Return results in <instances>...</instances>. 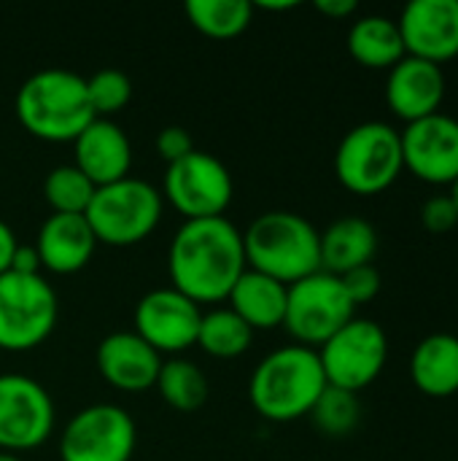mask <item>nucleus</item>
Instances as JSON below:
<instances>
[{
  "label": "nucleus",
  "instance_id": "obj_32",
  "mask_svg": "<svg viewBox=\"0 0 458 461\" xmlns=\"http://www.w3.org/2000/svg\"><path fill=\"white\" fill-rule=\"evenodd\" d=\"M157 151L167 165H173V162H178V159H184V157H189L194 151V140H192L189 130L173 124V127H165L157 135Z\"/></svg>",
  "mask_w": 458,
  "mask_h": 461
},
{
  "label": "nucleus",
  "instance_id": "obj_34",
  "mask_svg": "<svg viewBox=\"0 0 458 461\" xmlns=\"http://www.w3.org/2000/svg\"><path fill=\"white\" fill-rule=\"evenodd\" d=\"M16 249H19V243H16L13 230L0 219V276L11 270V262H13Z\"/></svg>",
  "mask_w": 458,
  "mask_h": 461
},
{
  "label": "nucleus",
  "instance_id": "obj_9",
  "mask_svg": "<svg viewBox=\"0 0 458 461\" xmlns=\"http://www.w3.org/2000/svg\"><path fill=\"white\" fill-rule=\"evenodd\" d=\"M356 316L337 276L324 270L289 286L283 327L305 348H321L335 332H340Z\"/></svg>",
  "mask_w": 458,
  "mask_h": 461
},
{
  "label": "nucleus",
  "instance_id": "obj_1",
  "mask_svg": "<svg viewBox=\"0 0 458 461\" xmlns=\"http://www.w3.org/2000/svg\"><path fill=\"white\" fill-rule=\"evenodd\" d=\"M246 270L243 232L224 216L184 221L167 251L173 289L197 305L227 300Z\"/></svg>",
  "mask_w": 458,
  "mask_h": 461
},
{
  "label": "nucleus",
  "instance_id": "obj_5",
  "mask_svg": "<svg viewBox=\"0 0 458 461\" xmlns=\"http://www.w3.org/2000/svg\"><path fill=\"white\" fill-rule=\"evenodd\" d=\"M165 200L143 178H121L108 186H97L84 219L97 243L127 249L146 240L162 221Z\"/></svg>",
  "mask_w": 458,
  "mask_h": 461
},
{
  "label": "nucleus",
  "instance_id": "obj_18",
  "mask_svg": "<svg viewBox=\"0 0 458 461\" xmlns=\"http://www.w3.org/2000/svg\"><path fill=\"white\" fill-rule=\"evenodd\" d=\"M76 167L94 184L108 186L130 176L132 143L127 132L111 119H94L76 140Z\"/></svg>",
  "mask_w": 458,
  "mask_h": 461
},
{
  "label": "nucleus",
  "instance_id": "obj_37",
  "mask_svg": "<svg viewBox=\"0 0 458 461\" xmlns=\"http://www.w3.org/2000/svg\"><path fill=\"white\" fill-rule=\"evenodd\" d=\"M448 194H451V200H454V205H456L458 211V178L451 184V192H448Z\"/></svg>",
  "mask_w": 458,
  "mask_h": 461
},
{
  "label": "nucleus",
  "instance_id": "obj_30",
  "mask_svg": "<svg viewBox=\"0 0 458 461\" xmlns=\"http://www.w3.org/2000/svg\"><path fill=\"white\" fill-rule=\"evenodd\" d=\"M340 284H343L348 300L354 303V308H359V305L373 303L381 294L383 278H381V273H378L375 265H364V267H356V270L340 276Z\"/></svg>",
  "mask_w": 458,
  "mask_h": 461
},
{
  "label": "nucleus",
  "instance_id": "obj_29",
  "mask_svg": "<svg viewBox=\"0 0 458 461\" xmlns=\"http://www.w3.org/2000/svg\"><path fill=\"white\" fill-rule=\"evenodd\" d=\"M86 95H89L94 119H111L113 113H119L130 105L132 81L127 73L105 68V70H97L92 78H86Z\"/></svg>",
  "mask_w": 458,
  "mask_h": 461
},
{
  "label": "nucleus",
  "instance_id": "obj_26",
  "mask_svg": "<svg viewBox=\"0 0 458 461\" xmlns=\"http://www.w3.org/2000/svg\"><path fill=\"white\" fill-rule=\"evenodd\" d=\"M157 392L173 411L194 413L208 400V378L194 362L175 357V359L162 362V370L157 378Z\"/></svg>",
  "mask_w": 458,
  "mask_h": 461
},
{
  "label": "nucleus",
  "instance_id": "obj_24",
  "mask_svg": "<svg viewBox=\"0 0 458 461\" xmlns=\"http://www.w3.org/2000/svg\"><path fill=\"white\" fill-rule=\"evenodd\" d=\"M254 330L229 308H216L202 313L197 346L216 359H235L251 348Z\"/></svg>",
  "mask_w": 458,
  "mask_h": 461
},
{
  "label": "nucleus",
  "instance_id": "obj_10",
  "mask_svg": "<svg viewBox=\"0 0 458 461\" xmlns=\"http://www.w3.org/2000/svg\"><path fill=\"white\" fill-rule=\"evenodd\" d=\"M232 192L235 184L227 165L197 149L189 157L167 165L162 181V200L170 203L184 221L224 216L232 203Z\"/></svg>",
  "mask_w": 458,
  "mask_h": 461
},
{
  "label": "nucleus",
  "instance_id": "obj_22",
  "mask_svg": "<svg viewBox=\"0 0 458 461\" xmlns=\"http://www.w3.org/2000/svg\"><path fill=\"white\" fill-rule=\"evenodd\" d=\"M286 297H289V286L256 270H246L235 281L232 292L227 294V303H229L227 308L235 311L254 332L256 330L267 332V330L283 327Z\"/></svg>",
  "mask_w": 458,
  "mask_h": 461
},
{
  "label": "nucleus",
  "instance_id": "obj_27",
  "mask_svg": "<svg viewBox=\"0 0 458 461\" xmlns=\"http://www.w3.org/2000/svg\"><path fill=\"white\" fill-rule=\"evenodd\" d=\"M94 192L97 186L76 165H57L43 181V200L51 213L84 216Z\"/></svg>",
  "mask_w": 458,
  "mask_h": 461
},
{
  "label": "nucleus",
  "instance_id": "obj_16",
  "mask_svg": "<svg viewBox=\"0 0 458 461\" xmlns=\"http://www.w3.org/2000/svg\"><path fill=\"white\" fill-rule=\"evenodd\" d=\"M445 89H448V81L440 65L408 54L389 70L386 103L397 119H402L405 124H413L418 119L440 113Z\"/></svg>",
  "mask_w": 458,
  "mask_h": 461
},
{
  "label": "nucleus",
  "instance_id": "obj_28",
  "mask_svg": "<svg viewBox=\"0 0 458 461\" xmlns=\"http://www.w3.org/2000/svg\"><path fill=\"white\" fill-rule=\"evenodd\" d=\"M310 419L316 424V429L327 438H346L359 427L362 419V402L359 394L327 386L321 392V397L316 400Z\"/></svg>",
  "mask_w": 458,
  "mask_h": 461
},
{
  "label": "nucleus",
  "instance_id": "obj_7",
  "mask_svg": "<svg viewBox=\"0 0 458 461\" xmlns=\"http://www.w3.org/2000/svg\"><path fill=\"white\" fill-rule=\"evenodd\" d=\"M57 313V292L43 276H0V351L38 348L54 332Z\"/></svg>",
  "mask_w": 458,
  "mask_h": 461
},
{
  "label": "nucleus",
  "instance_id": "obj_35",
  "mask_svg": "<svg viewBox=\"0 0 458 461\" xmlns=\"http://www.w3.org/2000/svg\"><path fill=\"white\" fill-rule=\"evenodd\" d=\"M356 3L354 0H316V11L329 16V19H346L351 14H356Z\"/></svg>",
  "mask_w": 458,
  "mask_h": 461
},
{
  "label": "nucleus",
  "instance_id": "obj_6",
  "mask_svg": "<svg viewBox=\"0 0 458 461\" xmlns=\"http://www.w3.org/2000/svg\"><path fill=\"white\" fill-rule=\"evenodd\" d=\"M400 130L386 122H362L351 127L335 151V176L351 194L373 197L394 186L402 176Z\"/></svg>",
  "mask_w": 458,
  "mask_h": 461
},
{
  "label": "nucleus",
  "instance_id": "obj_31",
  "mask_svg": "<svg viewBox=\"0 0 458 461\" xmlns=\"http://www.w3.org/2000/svg\"><path fill=\"white\" fill-rule=\"evenodd\" d=\"M421 224L435 235H445L458 224V211L451 194H435L421 205Z\"/></svg>",
  "mask_w": 458,
  "mask_h": 461
},
{
  "label": "nucleus",
  "instance_id": "obj_13",
  "mask_svg": "<svg viewBox=\"0 0 458 461\" xmlns=\"http://www.w3.org/2000/svg\"><path fill=\"white\" fill-rule=\"evenodd\" d=\"M405 170L432 186H451L458 178V119L435 113L400 130Z\"/></svg>",
  "mask_w": 458,
  "mask_h": 461
},
{
  "label": "nucleus",
  "instance_id": "obj_11",
  "mask_svg": "<svg viewBox=\"0 0 458 461\" xmlns=\"http://www.w3.org/2000/svg\"><path fill=\"white\" fill-rule=\"evenodd\" d=\"M138 429L132 416L111 402L81 408L59 438L62 461H130Z\"/></svg>",
  "mask_w": 458,
  "mask_h": 461
},
{
  "label": "nucleus",
  "instance_id": "obj_17",
  "mask_svg": "<svg viewBox=\"0 0 458 461\" xmlns=\"http://www.w3.org/2000/svg\"><path fill=\"white\" fill-rule=\"evenodd\" d=\"M97 370L113 389L140 394L157 386L162 357L135 332H111L97 346Z\"/></svg>",
  "mask_w": 458,
  "mask_h": 461
},
{
  "label": "nucleus",
  "instance_id": "obj_25",
  "mask_svg": "<svg viewBox=\"0 0 458 461\" xmlns=\"http://www.w3.org/2000/svg\"><path fill=\"white\" fill-rule=\"evenodd\" d=\"M186 19L208 38L229 41L246 32L254 19V3L248 0H189Z\"/></svg>",
  "mask_w": 458,
  "mask_h": 461
},
{
  "label": "nucleus",
  "instance_id": "obj_8",
  "mask_svg": "<svg viewBox=\"0 0 458 461\" xmlns=\"http://www.w3.org/2000/svg\"><path fill=\"white\" fill-rule=\"evenodd\" d=\"M316 351L327 386L359 394L381 378L389 362V338L378 321L354 316Z\"/></svg>",
  "mask_w": 458,
  "mask_h": 461
},
{
  "label": "nucleus",
  "instance_id": "obj_14",
  "mask_svg": "<svg viewBox=\"0 0 458 461\" xmlns=\"http://www.w3.org/2000/svg\"><path fill=\"white\" fill-rule=\"evenodd\" d=\"M202 311L186 294L167 289H154L135 305V335L143 338L159 357L181 354L197 346Z\"/></svg>",
  "mask_w": 458,
  "mask_h": 461
},
{
  "label": "nucleus",
  "instance_id": "obj_19",
  "mask_svg": "<svg viewBox=\"0 0 458 461\" xmlns=\"http://www.w3.org/2000/svg\"><path fill=\"white\" fill-rule=\"evenodd\" d=\"M94 249H97V240L86 219L73 216V213H51L40 224L38 238H35L40 267L57 276H70L86 267Z\"/></svg>",
  "mask_w": 458,
  "mask_h": 461
},
{
  "label": "nucleus",
  "instance_id": "obj_21",
  "mask_svg": "<svg viewBox=\"0 0 458 461\" xmlns=\"http://www.w3.org/2000/svg\"><path fill=\"white\" fill-rule=\"evenodd\" d=\"M321 270L346 276L356 267L373 265L378 254V232L362 216H343L321 232Z\"/></svg>",
  "mask_w": 458,
  "mask_h": 461
},
{
  "label": "nucleus",
  "instance_id": "obj_2",
  "mask_svg": "<svg viewBox=\"0 0 458 461\" xmlns=\"http://www.w3.org/2000/svg\"><path fill=\"white\" fill-rule=\"evenodd\" d=\"M327 389L324 367L316 348L283 346L267 354L248 381L251 408L275 424L310 416L316 400Z\"/></svg>",
  "mask_w": 458,
  "mask_h": 461
},
{
  "label": "nucleus",
  "instance_id": "obj_12",
  "mask_svg": "<svg viewBox=\"0 0 458 461\" xmlns=\"http://www.w3.org/2000/svg\"><path fill=\"white\" fill-rule=\"evenodd\" d=\"M54 432V402L27 375H0V454H22L43 446Z\"/></svg>",
  "mask_w": 458,
  "mask_h": 461
},
{
  "label": "nucleus",
  "instance_id": "obj_33",
  "mask_svg": "<svg viewBox=\"0 0 458 461\" xmlns=\"http://www.w3.org/2000/svg\"><path fill=\"white\" fill-rule=\"evenodd\" d=\"M40 257L35 251V246H19L11 262V273H22V276H40Z\"/></svg>",
  "mask_w": 458,
  "mask_h": 461
},
{
  "label": "nucleus",
  "instance_id": "obj_4",
  "mask_svg": "<svg viewBox=\"0 0 458 461\" xmlns=\"http://www.w3.org/2000/svg\"><path fill=\"white\" fill-rule=\"evenodd\" d=\"M321 232L300 213L267 211L243 232L246 265L292 286L321 270Z\"/></svg>",
  "mask_w": 458,
  "mask_h": 461
},
{
  "label": "nucleus",
  "instance_id": "obj_3",
  "mask_svg": "<svg viewBox=\"0 0 458 461\" xmlns=\"http://www.w3.org/2000/svg\"><path fill=\"white\" fill-rule=\"evenodd\" d=\"M13 111L19 124L32 138L49 143H73L94 122L86 78L62 68L32 73L19 86Z\"/></svg>",
  "mask_w": 458,
  "mask_h": 461
},
{
  "label": "nucleus",
  "instance_id": "obj_20",
  "mask_svg": "<svg viewBox=\"0 0 458 461\" xmlns=\"http://www.w3.org/2000/svg\"><path fill=\"white\" fill-rule=\"evenodd\" d=\"M410 381L432 400H448L458 394V338L451 332H435L416 343L410 354Z\"/></svg>",
  "mask_w": 458,
  "mask_h": 461
},
{
  "label": "nucleus",
  "instance_id": "obj_15",
  "mask_svg": "<svg viewBox=\"0 0 458 461\" xmlns=\"http://www.w3.org/2000/svg\"><path fill=\"white\" fill-rule=\"evenodd\" d=\"M410 57L445 65L458 57V0H413L397 19Z\"/></svg>",
  "mask_w": 458,
  "mask_h": 461
},
{
  "label": "nucleus",
  "instance_id": "obj_36",
  "mask_svg": "<svg viewBox=\"0 0 458 461\" xmlns=\"http://www.w3.org/2000/svg\"><path fill=\"white\" fill-rule=\"evenodd\" d=\"M259 8L262 11H289V8H297V3L294 0H286V3H267V0H262Z\"/></svg>",
  "mask_w": 458,
  "mask_h": 461
},
{
  "label": "nucleus",
  "instance_id": "obj_23",
  "mask_svg": "<svg viewBox=\"0 0 458 461\" xmlns=\"http://www.w3.org/2000/svg\"><path fill=\"white\" fill-rule=\"evenodd\" d=\"M348 54L362 68L391 70L402 57H408L397 19L383 14H370L356 19L348 30Z\"/></svg>",
  "mask_w": 458,
  "mask_h": 461
},
{
  "label": "nucleus",
  "instance_id": "obj_38",
  "mask_svg": "<svg viewBox=\"0 0 458 461\" xmlns=\"http://www.w3.org/2000/svg\"><path fill=\"white\" fill-rule=\"evenodd\" d=\"M0 461H22L19 456H13V454H0Z\"/></svg>",
  "mask_w": 458,
  "mask_h": 461
}]
</instances>
